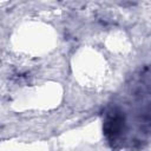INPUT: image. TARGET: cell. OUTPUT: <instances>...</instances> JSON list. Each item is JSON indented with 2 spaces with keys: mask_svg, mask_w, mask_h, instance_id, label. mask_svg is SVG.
Masks as SVG:
<instances>
[{
  "mask_svg": "<svg viewBox=\"0 0 151 151\" xmlns=\"http://www.w3.org/2000/svg\"><path fill=\"white\" fill-rule=\"evenodd\" d=\"M103 129H104L106 138L111 143L116 142L120 137V134L124 130V116L122 114V112H119L117 110L110 111L106 114Z\"/></svg>",
  "mask_w": 151,
  "mask_h": 151,
  "instance_id": "1",
  "label": "cell"
}]
</instances>
